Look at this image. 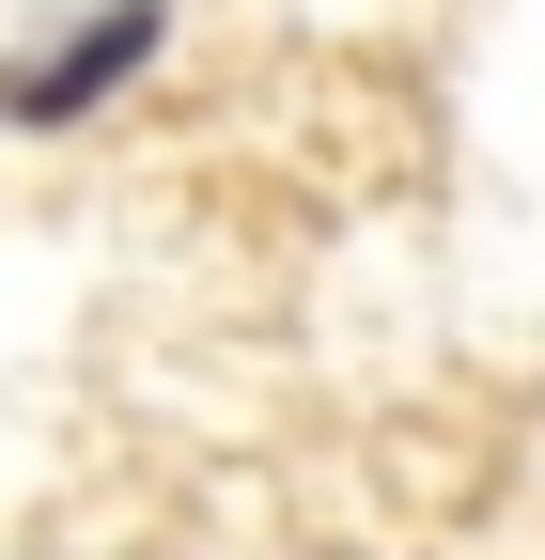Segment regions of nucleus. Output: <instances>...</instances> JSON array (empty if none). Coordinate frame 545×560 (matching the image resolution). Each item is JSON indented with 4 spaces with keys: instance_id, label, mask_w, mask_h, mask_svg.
<instances>
[{
    "instance_id": "f257e3e1",
    "label": "nucleus",
    "mask_w": 545,
    "mask_h": 560,
    "mask_svg": "<svg viewBox=\"0 0 545 560\" xmlns=\"http://www.w3.org/2000/svg\"><path fill=\"white\" fill-rule=\"evenodd\" d=\"M141 47H156V16H141V0H125V16H94V32L62 47V62H32V79L0 94V109H16V125H62V109H94V94H109L125 62H141Z\"/></svg>"
}]
</instances>
